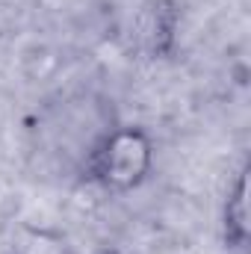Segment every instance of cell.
Wrapping results in <instances>:
<instances>
[{
    "mask_svg": "<svg viewBox=\"0 0 251 254\" xmlns=\"http://www.w3.org/2000/svg\"><path fill=\"white\" fill-rule=\"evenodd\" d=\"M95 254H127V252H122V249H104V252H95Z\"/></svg>",
    "mask_w": 251,
    "mask_h": 254,
    "instance_id": "3957f363",
    "label": "cell"
},
{
    "mask_svg": "<svg viewBox=\"0 0 251 254\" xmlns=\"http://www.w3.org/2000/svg\"><path fill=\"white\" fill-rule=\"evenodd\" d=\"M222 237L228 243V249L234 252H249V166H243L234 178V184L228 187L225 195V207H222Z\"/></svg>",
    "mask_w": 251,
    "mask_h": 254,
    "instance_id": "7a4b0ae2",
    "label": "cell"
},
{
    "mask_svg": "<svg viewBox=\"0 0 251 254\" xmlns=\"http://www.w3.org/2000/svg\"><path fill=\"white\" fill-rule=\"evenodd\" d=\"M154 139L145 127L113 125L107 127L83 160V175L89 184L110 195L139 190L154 172Z\"/></svg>",
    "mask_w": 251,
    "mask_h": 254,
    "instance_id": "6da1fadb",
    "label": "cell"
}]
</instances>
